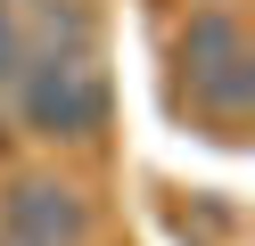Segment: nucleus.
Here are the masks:
<instances>
[{
    "instance_id": "obj_1",
    "label": "nucleus",
    "mask_w": 255,
    "mask_h": 246,
    "mask_svg": "<svg viewBox=\"0 0 255 246\" xmlns=\"http://www.w3.org/2000/svg\"><path fill=\"white\" fill-rule=\"evenodd\" d=\"M8 98H17L33 140H91L107 115V82L91 66V49H25Z\"/></svg>"
},
{
    "instance_id": "obj_2",
    "label": "nucleus",
    "mask_w": 255,
    "mask_h": 246,
    "mask_svg": "<svg viewBox=\"0 0 255 246\" xmlns=\"http://www.w3.org/2000/svg\"><path fill=\"white\" fill-rule=\"evenodd\" d=\"M173 74L189 82V98H198L206 115L239 123V115H247V90H255V66H247V33H239V16L198 8L181 33H173Z\"/></svg>"
},
{
    "instance_id": "obj_3",
    "label": "nucleus",
    "mask_w": 255,
    "mask_h": 246,
    "mask_svg": "<svg viewBox=\"0 0 255 246\" xmlns=\"http://www.w3.org/2000/svg\"><path fill=\"white\" fill-rule=\"evenodd\" d=\"M0 238L8 246H83L91 238V205L74 180H50V172H25L0 189Z\"/></svg>"
},
{
    "instance_id": "obj_4",
    "label": "nucleus",
    "mask_w": 255,
    "mask_h": 246,
    "mask_svg": "<svg viewBox=\"0 0 255 246\" xmlns=\"http://www.w3.org/2000/svg\"><path fill=\"white\" fill-rule=\"evenodd\" d=\"M17 66H25V25H17V8L0 0V98L17 90Z\"/></svg>"
}]
</instances>
